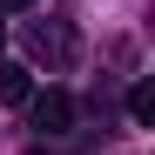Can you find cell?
<instances>
[{
  "label": "cell",
  "mask_w": 155,
  "mask_h": 155,
  "mask_svg": "<svg viewBox=\"0 0 155 155\" xmlns=\"http://www.w3.org/2000/svg\"><path fill=\"white\" fill-rule=\"evenodd\" d=\"M20 47H27V61H47L54 74H68L74 54H81V41H74L68 20H27V27H20Z\"/></svg>",
  "instance_id": "1"
},
{
  "label": "cell",
  "mask_w": 155,
  "mask_h": 155,
  "mask_svg": "<svg viewBox=\"0 0 155 155\" xmlns=\"http://www.w3.org/2000/svg\"><path fill=\"white\" fill-rule=\"evenodd\" d=\"M27 121H34V135L61 142L68 128H74V101H68L61 88H47V94H27Z\"/></svg>",
  "instance_id": "2"
},
{
  "label": "cell",
  "mask_w": 155,
  "mask_h": 155,
  "mask_svg": "<svg viewBox=\"0 0 155 155\" xmlns=\"http://www.w3.org/2000/svg\"><path fill=\"white\" fill-rule=\"evenodd\" d=\"M27 94H34L27 68H20V61H0V101H7V108H27Z\"/></svg>",
  "instance_id": "3"
},
{
  "label": "cell",
  "mask_w": 155,
  "mask_h": 155,
  "mask_svg": "<svg viewBox=\"0 0 155 155\" xmlns=\"http://www.w3.org/2000/svg\"><path fill=\"white\" fill-rule=\"evenodd\" d=\"M128 121H135V128L155 121V88H148V81H135V94H128Z\"/></svg>",
  "instance_id": "4"
},
{
  "label": "cell",
  "mask_w": 155,
  "mask_h": 155,
  "mask_svg": "<svg viewBox=\"0 0 155 155\" xmlns=\"http://www.w3.org/2000/svg\"><path fill=\"white\" fill-rule=\"evenodd\" d=\"M0 7H7V14H20V7H34V0H0Z\"/></svg>",
  "instance_id": "5"
},
{
  "label": "cell",
  "mask_w": 155,
  "mask_h": 155,
  "mask_svg": "<svg viewBox=\"0 0 155 155\" xmlns=\"http://www.w3.org/2000/svg\"><path fill=\"white\" fill-rule=\"evenodd\" d=\"M0 41H7V27H0Z\"/></svg>",
  "instance_id": "6"
}]
</instances>
